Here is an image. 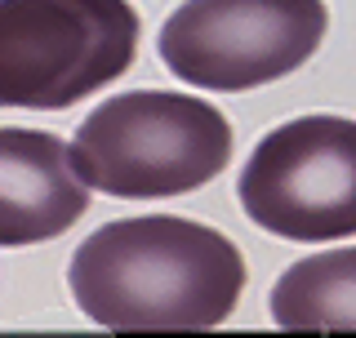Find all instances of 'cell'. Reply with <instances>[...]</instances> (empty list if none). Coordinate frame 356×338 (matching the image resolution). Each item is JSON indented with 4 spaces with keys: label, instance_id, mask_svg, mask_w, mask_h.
Instances as JSON below:
<instances>
[{
    "label": "cell",
    "instance_id": "1",
    "mask_svg": "<svg viewBox=\"0 0 356 338\" xmlns=\"http://www.w3.org/2000/svg\"><path fill=\"white\" fill-rule=\"evenodd\" d=\"M76 307L116 334L214 330L236 312L245 258L218 227L138 214L89 232L67 263Z\"/></svg>",
    "mask_w": 356,
    "mask_h": 338
},
{
    "label": "cell",
    "instance_id": "2",
    "mask_svg": "<svg viewBox=\"0 0 356 338\" xmlns=\"http://www.w3.org/2000/svg\"><path fill=\"white\" fill-rule=\"evenodd\" d=\"M67 147L72 169L89 191L156 200L218 178L232 161V125L205 98L129 89L89 111Z\"/></svg>",
    "mask_w": 356,
    "mask_h": 338
},
{
    "label": "cell",
    "instance_id": "3",
    "mask_svg": "<svg viewBox=\"0 0 356 338\" xmlns=\"http://www.w3.org/2000/svg\"><path fill=\"white\" fill-rule=\"evenodd\" d=\"M129 0H0V107L63 111L129 72Z\"/></svg>",
    "mask_w": 356,
    "mask_h": 338
},
{
    "label": "cell",
    "instance_id": "4",
    "mask_svg": "<svg viewBox=\"0 0 356 338\" xmlns=\"http://www.w3.org/2000/svg\"><path fill=\"white\" fill-rule=\"evenodd\" d=\"M325 27V0H183L161 22L156 49L183 85L241 94L298 72Z\"/></svg>",
    "mask_w": 356,
    "mask_h": 338
},
{
    "label": "cell",
    "instance_id": "5",
    "mask_svg": "<svg viewBox=\"0 0 356 338\" xmlns=\"http://www.w3.org/2000/svg\"><path fill=\"white\" fill-rule=\"evenodd\" d=\"M254 227L298 245L356 236V120L298 116L254 143L236 178Z\"/></svg>",
    "mask_w": 356,
    "mask_h": 338
},
{
    "label": "cell",
    "instance_id": "6",
    "mask_svg": "<svg viewBox=\"0 0 356 338\" xmlns=\"http://www.w3.org/2000/svg\"><path fill=\"white\" fill-rule=\"evenodd\" d=\"M89 209L72 147L44 129H0V250L63 236Z\"/></svg>",
    "mask_w": 356,
    "mask_h": 338
},
{
    "label": "cell",
    "instance_id": "7",
    "mask_svg": "<svg viewBox=\"0 0 356 338\" xmlns=\"http://www.w3.org/2000/svg\"><path fill=\"white\" fill-rule=\"evenodd\" d=\"M267 307L281 330L356 334V245L321 250L285 267L272 285Z\"/></svg>",
    "mask_w": 356,
    "mask_h": 338
},
{
    "label": "cell",
    "instance_id": "8",
    "mask_svg": "<svg viewBox=\"0 0 356 338\" xmlns=\"http://www.w3.org/2000/svg\"><path fill=\"white\" fill-rule=\"evenodd\" d=\"M0 338H89V334H0Z\"/></svg>",
    "mask_w": 356,
    "mask_h": 338
}]
</instances>
